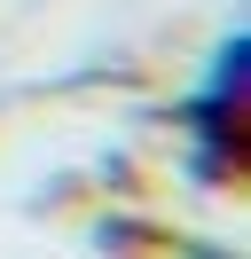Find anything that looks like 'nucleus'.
Instances as JSON below:
<instances>
[{
  "label": "nucleus",
  "instance_id": "f257e3e1",
  "mask_svg": "<svg viewBox=\"0 0 251 259\" xmlns=\"http://www.w3.org/2000/svg\"><path fill=\"white\" fill-rule=\"evenodd\" d=\"M243 79H251V39L228 32L212 48V63H204L196 95L173 110V126L188 142V181L196 189H228L243 173Z\"/></svg>",
  "mask_w": 251,
  "mask_h": 259
}]
</instances>
